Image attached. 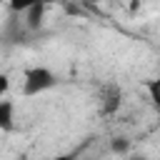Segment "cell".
Returning <instances> with one entry per match:
<instances>
[{
  "label": "cell",
  "instance_id": "7",
  "mask_svg": "<svg viewBox=\"0 0 160 160\" xmlns=\"http://www.w3.org/2000/svg\"><path fill=\"white\" fill-rule=\"evenodd\" d=\"M128 148H130V142H128V138H112V152H115V155H120V160L125 158V152H128Z\"/></svg>",
  "mask_w": 160,
  "mask_h": 160
},
{
  "label": "cell",
  "instance_id": "8",
  "mask_svg": "<svg viewBox=\"0 0 160 160\" xmlns=\"http://www.w3.org/2000/svg\"><path fill=\"white\" fill-rule=\"evenodd\" d=\"M10 90V75L8 72H0V98H5Z\"/></svg>",
  "mask_w": 160,
  "mask_h": 160
},
{
  "label": "cell",
  "instance_id": "6",
  "mask_svg": "<svg viewBox=\"0 0 160 160\" xmlns=\"http://www.w3.org/2000/svg\"><path fill=\"white\" fill-rule=\"evenodd\" d=\"M82 150H85V145H78V148H72V150H68V152H58V155H52L50 160H78V158L82 155Z\"/></svg>",
  "mask_w": 160,
  "mask_h": 160
},
{
  "label": "cell",
  "instance_id": "4",
  "mask_svg": "<svg viewBox=\"0 0 160 160\" xmlns=\"http://www.w3.org/2000/svg\"><path fill=\"white\" fill-rule=\"evenodd\" d=\"M15 130V102L10 98H0V132Z\"/></svg>",
  "mask_w": 160,
  "mask_h": 160
},
{
  "label": "cell",
  "instance_id": "2",
  "mask_svg": "<svg viewBox=\"0 0 160 160\" xmlns=\"http://www.w3.org/2000/svg\"><path fill=\"white\" fill-rule=\"evenodd\" d=\"M15 12H18V18H20V22H22V28H25V30H28V35H30V32H38V30L42 28L45 15H48V5H45V2H32V5L15 8Z\"/></svg>",
  "mask_w": 160,
  "mask_h": 160
},
{
  "label": "cell",
  "instance_id": "1",
  "mask_svg": "<svg viewBox=\"0 0 160 160\" xmlns=\"http://www.w3.org/2000/svg\"><path fill=\"white\" fill-rule=\"evenodd\" d=\"M55 85H58V75L45 65H32L22 70V88H20L22 98H38L52 90Z\"/></svg>",
  "mask_w": 160,
  "mask_h": 160
},
{
  "label": "cell",
  "instance_id": "3",
  "mask_svg": "<svg viewBox=\"0 0 160 160\" xmlns=\"http://www.w3.org/2000/svg\"><path fill=\"white\" fill-rule=\"evenodd\" d=\"M120 105H122V90H120V85H115V82L102 85V88H100V100H98L100 115L112 118V115L120 110Z\"/></svg>",
  "mask_w": 160,
  "mask_h": 160
},
{
  "label": "cell",
  "instance_id": "5",
  "mask_svg": "<svg viewBox=\"0 0 160 160\" xmlns=\"http://www.w3.org/2000/svg\"><path fill=\"white\" fill-rule=\"evenodd\" d=\"M145 90H148V98H150L152 108L160 112V75H158V78H152V80H148Z\"/></svg>",
  "mask_w": 160,
  "mask_h": 160
},
{
  "label": "cell",
  "instance_id": "9",
  "mask_svg": "<svg viewBox=\"0 0 160 160\" xmlns=\"http://www.w3.org/2000/svg\"><path fill=\"white\" fill-rule=\"evenodd\" d=\"M132 160H148V158H132Z\"/></svg>",
  "mask_w": 160,
  "mask_h": 160
}]
</instances>
